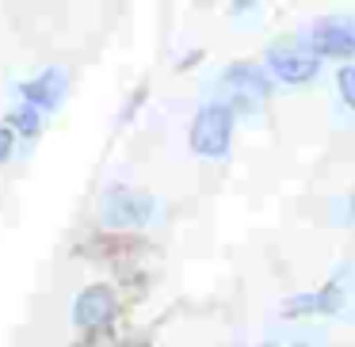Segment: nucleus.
Returning a JSON list of instances; mask_svg holds the SVG:
<instances>
[{"mask_svg":"<svg viewBox=\"0 0 355 347\" xmlns=\"http://www.w3.org/2000/svg\"><path fill=\"white\" fill-rule=\"evenodd\" d=\"M218 84H222L225 107H230L233 115H252V111L271 96V80H268V73H263L260 65H252V62H237V65H230V69H225L222 77H218Z\"/></svg>","mask_w":355,"mask_h":347,"instance_id":"nucleus-2","label":"nucleus"},{"mask_svg":"<svg viewBox=\"0 0 355 347\" xmlns=\"http://www.w3.org/2000/svg\"><path fill=\"white\" fill-rule=\"evenodd\" d=\"M8 130H12V134H24V138H35V134L42 130V111L31 107V103L16 107V111L8 115Z\"/></svg>","mask_w":355,"mask_h":347,"instance_id":"nucleus-9","label":"nucleus"},{"mask_svg":"<svg viewBox=\"0 0 355 347\" xmlns=\"http://www.w3.org/2000/svg\"><path fill=\"white\" fill-rule=\"evenodd\" d=\"M157 217V199L134 187H107L100 199V222L111 229H141Z\"/></svg>","mask_w":355,"mask_h":347,"instance_id":"nucleus-3","label":"nucleus"},{"mask_svg":"<svg viewBox=\"0 0 355 347\" xmlns=\"http://www.w3.org/2000/svg\"><path fill=\"white\" fill-rule=\"evenodd\" d=\"M340 305H344V271H340V275L332 278L324 290L291 298V301L283 305V313H286V317H313V313H336Z\"/></svg>","mask_w":355,"mask_h":347,"instance_id":"nucleus-8","label":"nucleus"},{"mask_svg":"<svg viewBox=\"0 0 355 347\" xmlns=\"http://www.w3.org/2000/svg\"><path fill=\"white\" fill-rule=\"evenodd\" d=\"M119 313V301H115V290L111 286H88V290L77 294L73 301V324L80 332H96L103 324H111Z\"/></svg>","mask_w":355,"mask_h":347,"instance_id":"nucleus-5","label":"nucleus"},{"mask_svg":"<svg viewBox=\"0 0 355 347\" xmlns=\"http://www.w3.org/2000/svg\"><path fill=\"white\" fill-rule=\"evenodd\" d=\"M309 42H313V50L321 57H352L355 54V27L340 16H329L313 27Z\"/></svg>","mask_w":355,"mask_h":347,"instance_id":"nucleus-7","label":"nucleus"},{"mask_svg":"<svg viewBox=\"0 0 355 347\" xmlns=\"http://www.w3.org/2000/svg\"><path fill=\"white\" fill-rule=\"evenodd\" d=\"M260 347H275V344H260Z\"/></svg>","mask_w":355,"mask_h":347,"instance_id":"nucleus-12","label":"nucleus"},{"mask_svg":"<svg viewBox=\"0 0 355 347\" xmlns=\"http://www.w3.org/2000/svg\"><path fill=\"white\" fill-rule=\"evenodd\" d=\"M12 145H16V134H12L8 126H0V161L12 157Z\"/></svg>","mask_w":355,"mask_h":347,"instance_id":"nucleus-11","label":"nucleus"},{"mask_svg":"<svg viewBox=\"0 0 355 347\" xmlns=\"http://www.w3.org/2000/svg\"><path fill=\"white\" fill-rule=\"evenodd\" d=\"M65 92H69V77H65V69H58V65H50V69H42L39 77L24 80L19 84V96H24V103H31V107H39L42 115L54 107H62Z\"/></svg>","mask_w":355,"mask_h":347,"instance_id":"nucleus-6","label":"nucleus"},{"mask_svg":"<svg viewBox=\"0 0 355 347\" xmlns=\"http://www.w3.org/2000/svg\"><path fill=\"white\" fill-rule=\"evenodd\" d=\"M268 69L275 73L283 84H309L321 73V54L313 50V42L302 35H286L268 46Z\"/></svg>","mask_w":355,"mask_h":347,"instance_id":"nucleus-1","label":"nucleus"},{"mask_svg":"<svg viewBox=\"0 0 355 347\" xmlns=\"http://www.w3.org/2000/svg\"><path fill=\"white\" fill-rule=\"evenodd\" d=\"M352 210H355V199H352Z\"/></svg>","mask_w":355,"mask_h":347,"instance_id":"nucleus-13","label":"nucleus"},{"mask_svg":"<svg viewBox=\"0 0 355 347\" xmlns=\"http://www.w3.org/2000/svg\"><path fill=\"white\" fill-rule=\"evenodd\" d=\"M230 138H233V111L225 103H207L191 123V149L207 161L230 153Z\"/></svg>","mask_w":355,"mask_h":347,"instance_id":"nucleus-4","label":"nucleus"},{"mask_svg":"<svg viewBox=\"0 0 355 347\" xmlns=\"http://www.w3.org/2000/svg\"><path fill=\"white\" fill-rule=\"evenodd\" d=\"M336 84H340V96H344V103H347V107H355V65H344V69H340Z\"/></svg>","mask_w":355,"mask_h":347,"instance_id":"nucleus-10","label":"nucleus"}]
</instances>
